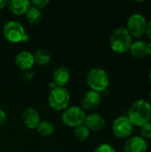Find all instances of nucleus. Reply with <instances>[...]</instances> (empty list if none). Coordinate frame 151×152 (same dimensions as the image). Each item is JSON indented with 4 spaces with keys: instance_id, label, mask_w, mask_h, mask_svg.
<instances>
[{
    "instance_id": "c756f323",
    "label": "nucleus",
    "mask_w": 151,
    "mask_h": 152,
    "mask_svg": "<svg viewBox=\"0 0 151 152\" xmlns=\"http://www.w3.org/2000/svg\"><path fill=\"white\" fill-rule=\"evenodd\" d=\"M150 120H151V115H150Z\"/></svg>"
},
{
    "instance_id": "9d476101",
    "label": "nucleus",
    "mask_w": 151,
    "mask_h": 152,
    "mask_svg": "<svg viewBox=\"0 0 151 152\" xmlns=\"http://www.w3.org/2000/svg\"><path fill=\"white\" fill-rule=\"evenodd\" d=\"M101 102V96L100 93H97L93 90L87 91L81 99V108L84 110H93L99 106Z\"/></svg>"
},
{
    "instance_id": "393cba45",
    "label": "nucleus",
    "mask_w": 151,
    "mask_h": 152,
    "mask_svg": "<svg viewBox=\"0 0 151 152\" xmlns=\"http://www.w3.org/2000/svg\"><path fill=\"white\" fill-rule=\"evenodd\" d=\"M145 34L147 35L148 38L151 40V20H150L147 24V28H146V31Z\"/></svg>"
},
{
    "instance_id": "f257e3e1",
    "label": "nucleus",
    "mask_w": 151,
    "mask_h": 152,
    "mask_svg": "<svg viewBox=\"0 0 151 152\" xmlns=\"http://www.w3.org/2000/svg\"><path fill=\"white\" fill-rule=\"evenodd\" d=\"M127 114V118L132 122V124L141 127L150 120V103L143 99L137 100L132 103Z\"/></svg>"
},
{
    "instance_id": "b1692460",
    "label": "nucleus",
    "mask_w": 151,
    "mask_h": 152,
    "mask_svg": "<svg viewBox=\"0 0 151 152\" xmlns=\"http://www.w3.org/2000/svg\"><path fill=\"white\" fill-rule=\"evenodd\" d=\"M6 118H7V117H6L5 112H4L3 110H1V109H0V126H3V125L5 123Z\"/></svg>"
},
{
    "instance_id": "a878e982",
    "label": "nucleus",
    "mask_w": 151,
    "mask_h": 152,
    "mask_svg": "<svg viewBox=\"0 0 151 152\" xmlns=\"http://www.w3.org/2000/svg\"><path fill=\"white\" fill-rule=\"evenodd\" d=\"M7 5V1L6 0H0V10L4 8Z\"/></svg>"
},
{
    "instance_id": "dca6fc26",
    "label": "nucleus",
    "mask_w": 151,
    "mask_h": 152,
    "mask_svg": "<svg viewBox=\"0 0 151 152\" xmlns=\"http://www.w3.org/2000/svg\"><path fill=\"white\" fill-rule=\"evenodd\" d=\"M130 53L137 60H142L147 55V43H145L142 40H137L135 42H133L130 49Z\"/></svg>"
},
{
    "instance_id": "4468645a",
    "label": "nucleus",
    "mask_w": 151,
    "mask_h": 152,
    "mask_svg": "<svg viewBox=\"0 0 151 152\" xmlns=\"http://www.w3.org/2000/svg\"><path fill=\"white\" fill-rule=\"evenodd\" d=\"M70 78V72L66 67H58L53 73V83L57 87H64Z\"/></svg>"
},
{
    "instance_id": "2eb2a0df",
    "label": "nucleus",
    "mask_w": 151,
    "mask_h": 152,
    "mask_svg": "<svg viewBox=\"0 0 151 152\" xmlns=\"http://www.w3.org/2000/svg\"><path fill=\"white\" fill-rule=\"evenodd\" d=\"M7 6L13 14L20 16L26 14L31 4L28 0H9L7 1Z\"/></svg>"
},
{
    "instance_id": "7c9ffc66",
    "label": "nucleus",
    "mask_w": 151,
    "mask_h": 152,
    "mask_svg": "<svg viewBox=\"0 0 151 152\" xmlns=\"http://www.w3.org/2000/svg\"><path fill=\"white\" fill-rule=\"evenodd\" d=\"M0 152H1V151H0Z\"/></svg>"
},
{
    "instance_id": "39448f33",
    "label": "nucleus",
    "mask_w": 151,
    "mask_h": 152,
    "mask_svg": "<svg viewBox=\"0 0 151 152\" xmlns=\"http://www.w3.org/2000/svg\"><path fill=\"white\" fill-rule=\"evenodd\" d=\"M70 102V94L65 87H54L51 89L48 96L49 106L54 110H66Z\"/></svg>"
},
{
    "instance_id": "6e6552de",
    "label": "nucleus",
    "mask_w": 151,
    "mask_h": 152,
    "mask_svg": "<svg viewBox=\"0 0 151 152\" xmlns=\"http://www.w3.org/2000/svg\"><path fill=\"white\" fill-rule=\"evenodd\" d=\"M134 126L125 116H120L117 118L112 125L113 134L118 139H125L131 136L133 134Z\"/></svg>"
},
{
    "instance_id": "f3484780",
    "label": "nucleus",
    "mask_w": 151,
    "mask_h": 152,
    "mask_svg": "<svg viewBox=\"0 0 151 152\" xmlns=\"http://www.w3.org/2000/svg\"><path fill=\"white\" fill-rule=\"evenodd\" d=\"M33 56H34L35 64H37V65H40V66L46 65L52 60L51 53L48 50H45V49H39L37 51H36L33 53Z\"/></svg>"
},
{
    "instance_id": "1a4fd4ad",
    "label": "nucleus",
    "mask_w": 151,
    "mask_h": 152,
    "mask_svg": "<svg viewBox=\"0 0 151 152\" xmlns=\"http://www.w3.org/2000/svg\"><path fill=\"white\" fill-rule=\"evenodd\" d=\"M147 150L146 140L138 135L130 137L124 145V152H146Z\"/></svg>"
},
{
    "instance_id": "cd10ccee",
    "label": "nucleus",
    "mask_w": 151,
    "mask_h": 152,
    "mask_svg": "<svg viewBox=\"0 0 151 152\" xmlns=\"http://www.w3.org/2000/svg\"><path fill=\"white\" fill-rule=\"evenodd\" d=\"M149 78H150V81L151 83V69L150 70V73H149Z\"/></svg>"
},
{
    "instance_id": "a211bd4d",
    "label": "nucleus",
    "mask_w": 151,
    "mask_h": 152,
    "mask_svg": "<svg viewBox=\"0 0 151 152\" xmlns=\"http://www.w3.org/2000/svg\"><path fill=\"white\" fill-rule=\"evenodd\" d=\"M36 131L40 135L44 137H48L53 134L55 131V127L52 122L48 120H41L36 127Z\"/></svg>"
},
{
    "instance_id": "0eeeda50",
    "label": "nucleus",
    "mask_w": 151,
    "mask_h": 152,
    "mask_svg": "<svg viewBox=\"0 0 151 152\" xmlns=\"http://www.w3.org/2000/svg\"><path fill=\"white\" fill-rule=\"evenodd\" d=\"M147 19L141 13H134L127 20L126 29L131 37L139 38L145 35L147 28Z\"/></svg>"
},
{
    "instance_id": "20e7f679",
    "label": "nucleus",
    "mask_w": 151,
    "mask_h": 152,
    "mask_svg": "<svg viewBox=\"0 0 151 152\" xmlns=\"http://www.w3.org/2000/svg\"><path fill=\"white\" fill-rule=\"evenodd\" d=\"M3 35L10 43L27 42L29 38L24 27L18 21L9 20L3 27Z\"/></svg>"
},
{
    "instance_id": "ddd939ff",
    "label": "nucleus",
    "mask_w": 151,
    "mask_h": 152,
    "mask_svg": "<svg viewBox=\"0 0 151 152\" xmlns=\"http://www.w3.org/2000/svg\"><path fill=\"white\" fill-rule=\"evenodd\" d=\"M84 125L89 129L90 132H98L105 126L104 118L98 113H91L86 116Z\"/></svg>"
},
{
    "instance_id": "c85d7f7f",
    "label": "nucleus",
    "mask_w": 151,
    "mask_h": 152,
    "mask_svg": "<svg viewBox=\"0 0 151 152\" xmlns=\"http://www.w3.org/2000/svg\"><path fill=\"white\" fill-rule=\"evenodd\" d=\"M150 100H151V91H150Z\"/></svg>"
},
{
    "instance_id": "4be33fe9",
    "label": "nucleus",
    "mask_w": 151,
    "mask_h": 152,
    "mask_svg": "<svg viewBox=\"0 0 151 152\" xmlns=\"http://www.w3.org/2000/svg\"><path fill=\"white\" fill-rule=\"evenodd\" d=\"M94 152H116L115 148L110 145V144H108V143H102V144H100L95 150Z\"/></svg>"
},
{
    "instance_id": "412c9836",
    "label": "nucleus",
    "mask_w": 151,
    "mask_h": 152,
    "mask_svg": "<svg viewBox=\"0 0 151 152\" xmlns=\"http://www.w3.org/2000/svg\"><path fill=\"white\" fill-rule=\"evenodd\" d=\"M140 133H141V137H142L145 140H150L151 139V123L148 122L147 124L143 125L140 128Z\"/></svg>"
},
{
    "instance_id": "f8f14e48",
    "label": "nucleus",
    "mask_w": 151,
    "mask_h": 152,
    "mask_svg": "<svg viewBox=\"0 0 151 152\" xmlns=\"http://www.w3.org/2000/svg\"><path fill=\"white\" fill-rule=\"evenodd\" d=\"M14 61H15L16 66L21 70L30 69L35 64L33 53L28 51H21L18 53L17 55L15 56Z\"/></svg>"
},
{
    "instance_id": "aec40b11",
    "label": "nucleus",
    "mask_w": 151,
    "mask_h": 152,
    "mask_svg": "<svg viewBox=\"0 0 151 152\" xmlns=\"http://www.w3.org/2000/svg\"><path fill=\"white\" fill-rule=\"evenodd\" d=\"M90 134H91V132L85 125H81L77 127H75V129H74V135L80 142L86 141L89 138Z\"/></svg>"
},
{
    "instance_id": "7ed1b4c3",
    "label": "nucleus",
    "mask_w": 151,
    "mask_h": 152,
    "mask_svg": "<svg viewBox=\"0 0 151 152\" xmlns=\"http://www.w3.org/2000/svg\"><path fill=\"white\" fill-rule=\"evenodd\" d=\"M86 83L91 90L97 93L103 92L109 84V75L101 68H92L86 75Z\"/></svg>"
},
{
    "instance_id": "423d86ee",
    "label": "nucleus",
    "mask_w": 151,
    "mask_h": 152,
    "mask_svg": "<svg viewBox=\"0 0 151 152\" xmlns=\"http://www.w3.org/2000/svg\"><path fill=\"white\" fill-rule=\"evenodd\" d=\"M85 118V111L79 106H69L61 114L62 122L68 126L74 128L84 125Z\"/></svg>"
},
{
    "instance_id": "6ab92c4d",
    "label": "nucleus",
    "mask_w": 151,
    "mask_h": 152,
    "mask_svg": "<svg viewBox=\"0 0 151 152\" xmlns=\"http://www.w3.org/2000/svg\"><path fill=\"white\" fill-rule=\"evenodd\" d=\"M42 17H43V15H42L41 10L37 9L32 5L28 10V12H26V19H27L28 22L30 24L39 23L42 20Z\"/></svg>"
},
{
    "instance_id": "bb28decb",
    "label": "nucleus",
    "mask_w": 151,
    "mask_h": 152,
    "mask_svg": "<svg viewBox=\"0 0 151 152\" xmlns=\"http://www.w3.org/2000/svg\"><path fill=\"white\" fill-rule=\"evenodd\" d=\"M147 53H148V55L151 56V42L147 44Z\"/></svg>"
},
{
    "instance_id": "f03ea898",
    "label": "nucleus",
    "mask_w": 151,
    "mask_h": 152,
    "mask_svg": "<svg viewBox=\"0 0 151 152\" xmlns=\"http://www.w3.org/2000/svg\"><path fill=\"white\" fill-rule=\"evenodd\" d=\"M132 43V37L124 27L115 28L110 35V48L117 53H125L128 52Z\"/></svg>"
},
{
    "instance_id": "5701e85b",
    "label": "nucleus",
    "mask_w": 151,
    "mask_h": 152,
    "mask_svg": "<svg viewBox=\"0 0 151 152\" xmlns=\"http://www.w3.org/2000/svg\"><path fill=\"white\" fill-rule=\"evenodd\" d=\"M49 4V1L48 0H33L30 2V4L39 10L41 9H44L47 4Z\"/></svg>"
},
{
    "instance_id": "9b49d317",
    "label": "nucleus",
    "mask_w": 151,
    "mask_h": 152,
    "mask_svg": "<svg viewBox=\"0 0 151 152\" xmlns=\"http://www.w3.org/2000/svg\"><path fill=\"white\" fill-rule=\"evenodd\" d=\"M21 119L24 126L28 129L36 128L41 121L38 111L33 108H28L27 110H25L21 115Z\"/></svg>"
}]
</instances>
